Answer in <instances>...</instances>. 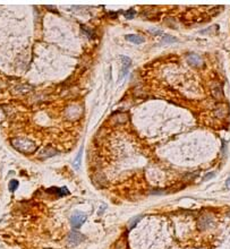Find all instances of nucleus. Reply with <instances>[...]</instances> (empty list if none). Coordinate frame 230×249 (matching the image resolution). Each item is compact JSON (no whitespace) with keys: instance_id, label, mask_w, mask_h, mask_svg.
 Returning a JSON list of instances; mask_svg holds the SVG:
<instances>
[{"instance_id":"obj_9","label":"nucleus","mask_w":230,"mask_h":249,"mask_svg":"<svg viewBox=\"0 0 230 249\" xmlns=\"http://www.w3.org/2000/svg\"><path fill=\"white\" fill-rule=\"evenodd\" d=\"M121 62H123V74H121V76L124 75V73H126L127 71V68L130 66V64H132V60H130V58H128V57H121Z\"/></svg>"},{"instance_id":"obj_12","label":"nucleus","mask_w":230,"mask_h":249,"mask_svg":"<svg viewBox=\"0 0 230 249\" xmlns=\"http://www.w3.org/2000/svg\"><path fill=\"white\" fill-rule=\"evenodd\" d=\"M17 186H18V182L16 180H12L10 181V184H9V190L10 191H14V190L17 188Z\"/></svg>"},{"instance_id":"obj_13","label":"nucleus","mask_w":230,"mask_h":249,"mask_svg":"<svg viewBox=\"0 0 230 249\" xmlns=\"http://www.w3.org/2000/svg\"><path fill=\"white\" fill-rule=\"evenodd\" d=\"M125 16H126V18L130 19V18H133L134 16H135V12H134L133 9H130V10H128V12L125 14Z\"/></svg>"},{"instance_id":"obj_14","label":"nucleus","mask_w":230,"mask_h":249,"mask_svg":"<svg viewBox=\"0 0 230 249\" xmlns=\"http://www.w3.org/2000/svg\"><path fill=\"white\" fill-rule=\"evenodd\" d=\"M139 219H141V216H137L135 220H134V221H132V222H130V224H129V226H130V228H133V226H135V223L137 222V221H139Z\"/></svg>"},{"instance_id":"obj_3","label":"nucleus","mask_w":230,"mask_h":249,"mask_svg":"<svg viewBox=\"0 0 230 249\" xmlns=\"http://www.w3.org/2000/svg\"><path fill=\"white\" fill-rule=\"evenodd\" d=\"M85 220H86V215H84V214H75V215L71 216V226H73V228L77 229L82 226L83 223L85 222Z\"/></svg>"},{"instance_id":"obj_2","label":"nucleus","mask_w":230,"mask_h":249,"mask_svg":"<svg viewBox=\"0 0 230 249\" xmlns=\"http://www.w3.org/2000/svg\"><path fill=\"white\" fill-rule=\"evenodd\" d=\"M84 239H85V237H84L81 232L71 231V233H69V236H68L67 241H68V245H69V246H75V245H77V243L82 242Z\"/></svg>"},{"instance_id":"obj_1","label":"nucleus","mask_w":230,"mask_h":249,"mask_svg":"<svg viewBox=\"0 0 230 249\" xmlns=\"http://www.w3.org/2000/svg\"><path fill=\"white\" fill-rule=\"evenodd\" d=\"M13 145L15 146L17 150L21 152H25V153H32L33 151H35V144L31 140H24V138H17L13 142Z\"/></svg>"},{"instance_id":"obj_8","label":"nucleus","mask_w":230,"mask_h":249,"mask_svg":"<svg viewBox=\"0 0 230 249\" xmlns=\"http://www.w3.org/2000/svg\"><path fill=\"white\" fill-rule=\"evenodd\" d=\"M48 193L56 194V196H65L68 194V190L65 187L64 188H50V189H48Z\"/></svg>"},{"instance_id":"obj_5","label":"nucleus","mask_w":230,"mask_h":249,"mask_svg":"<svg viewBox=\"0 0 230 249\" xmlns=\"http://www.w3.org/2000/svg\"><path fill=\"white\" fill-rule=\"evenodd\" d=\"M111 120L115 124H125V122L128 121V116L127 114H125V113H117V114H115V116H112Z\"/></svg>"},{"instance_id":"obj_6","label":"nucleus","mask_w":230,"mask_h":249,"mask_svg":"<svg viewBox=\"0 0 230 249\" xmlns=\"http://www.w3.org/2000/svg\"><path fill=\"white\" fill-rule=\"evenodd\" d=\"M187 60H188V64H191L192 66H195V67L202 65V59H201V57L197 56V54H195V53L189 54L188 58H187Z\"/></svg>"},{"instance_id":"obj_4","label":"nucleus","mask_w":230,"mask_h":249,"mask_svg":"<svg viewBox=\"0 0 230 249\" xmlns=\"http://www.w3.org/2000/svg\"><path fill=\"white\" fill-rule=\"evenodd\" d=\"M125 39L127 41L132 42V43H135V44H139V43L144 42V38L141 35H137V34H128V35L125 36Z\"/></svg>"},{"instance_id":"obj_11","label":"nucleus","mask_w":230,"mask_h":249,"mask_svg":"<svg viewBox=\"0 0 230 249\" xmlns=\"http://www.w3.org/2000/svg\"><path fill=\"white\" fill-rule=\"evenodd\" d=\"M82 148H81V151H80V153L77 154V156H76V159H75V162H74V165H75V168H78L80 166V163H81V157H82Z\"/></svg>"},{"instance_id":"obj_15","label":"nucleus","mask_w":230,"mask_h":249,"mask_svg":"<svg viewBox=\"0 0 230 249\" xmlns=\"http://www.w3.org/2000/svg\"><path fill=\"white\" fill-rule=\"evenodd\" d=\"M213 175H214V173H209V175H205V179H211L210 177H213Z\"/></svg>"},{"instance_id":"obj_7","label":"nucleus","mask_w":230,"mask_h":249,"mask_svg":"<svg viewBox=\"0 0 230 249\" xmlns=\"http://www.w3.org/2000/svg\"><path fill=\"white\" fill-rule=\"evenodd\" d=\"M212 95L215 100H221L223 99V91H222V87L219 85H215L212 87Z\"/></svg>"},{"instance_id":"obj_16","label":"nucleus","mask_w":230,"mask_h":249,"mask_svg":"<svg viewBox=\"0 0 230 249\" xmlns=\"http://www.w3.org/2000/svg\"><path fill=\"white\" fill-rule=\"evenodd\" d=\"M227 186H228V188H230V178L227 180Z\"/></svg>"},{"instance_id":"obj_10","label":"nucleus","mask_w":230,"mask_h":249,"mask_svg":"<svg viewBox=\"0 0 230 249\" xmlns=\"http://www.w3.org/2000/svg\"><path fill=\"white\" fill-rule=\"evenodd\" d=\"M226 113H227V111H226V107H224L223 104L219 105V107L217 108V110H215V114L218 117H220V118L226 116Z\"/></svg>"}]
</instances>
